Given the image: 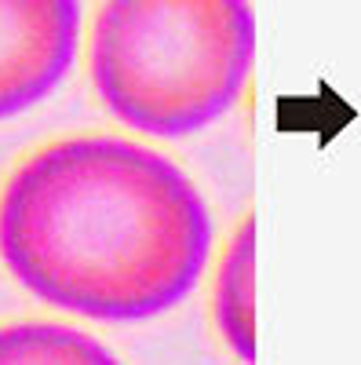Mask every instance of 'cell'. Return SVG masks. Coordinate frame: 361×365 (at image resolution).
<instances>
[{
    "label": "cell",
    "mask_w": 361,
    "mask_h": 365,
    "mask_svg": "<svg viewBox=\"0 0 361 365\" xmlns=\"http://www.w3.org/2000/svg\"><path fill=\"white\" fill-rule=\"evenodd\" d=\"M212 212L161 150L73 135L26 158L0 194V259L48 307L132 325L175 311L204 278Z\"/></svg>",
    "instance_id": "1"
},
{
    "label": "cell",
    "mask_w": 361,
    "mask_h": 365,
    "mask_svg": "<svg viewBox=\"0 0 361 365\" xmlns=\"http://www.w3.org/2000/svg\"><path fill=\"white\" fill-rule=\"evenodd\" d=\"M252 63L248 0H103L88 48L99 103L150 139H187L223 120Z\"/></svg>",
    "instance_id": "2"
},
{
    "label": "cell",
    "mask_w": 361,
    "mask_h": 365,
    "mask_svg": "<svg viewBox=\"0 0 361 365\" xmlns=\"http://www.w3.org/2000/svg\"><path fill=\"white\" fill-rule=\"evenodd\" d=\"M80 51V0H0V120L44 103Z\"/></svg>",
    "instance_id": "3"
},
{
    "label": "cell",
    "mask_w": 361,
    "mask_h": 365,
    "mask_svg": "<svg viewBox=\"0 0 361 365\" xmlns=\"http://www.w3.org/2000/svg\"><path fill=\"white\" fill-rule=\"evenodd\" d=\"M212 314L237 361H256V223L245 220L230 237L216 274Z\"/></svg>",
    "instance_id": "4"
},
{
    "label": "cell",
    "mask_w": 361,
    "mask_h": 365,
    "mask_svg": "<svg viewBox=\"0 0 361 365\" xmlns=\"http://www.w3.org/2000/svg\"><path fill=\"white\" fill-rule=\"evenodd\" d=\"M117 354L70 325L26 322L0 329V365H113Z\"/></svg>",
    "instance_id": "5"
}]
</instances>
